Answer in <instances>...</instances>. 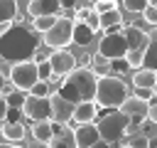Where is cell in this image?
<instances>
[{"label": "cell", "mask_w": 157, "mask_h": 148, "mask_svg": "<svg viewBox=\"0 0 157 148\" xmlns=\"http://www.w3.org/2000/svg\"><path fill=\"white\" fill-rule=\"evenodd\" d=\"M39 44L42 39L32 27L12 22V27L0 37V59L10 62V67L20 62H29L39 52Z\"/></svg>", "instance_id": "obj_1"}, {"label": "cell", "mask_w": 157, "mask_h": 148, "mask_svg": "<svg viewBox=\"0 0 157 148\" xmlns=\"http://www.w3.org/2000/svg\"><path fill=\"white\" fill-rule=\"evenodd\" d=\"M96 89H98V76L93 74V69L76 67L64 79V86L59 89V94L76 106V104H83V101H93L96 99Z\"/></svg>", "instance_id": "obj_2"}, {"label": "cell", "mask_w": 157, "mask_h": 148, "mask_svg": "<svg viewBox=\"0 0 157 148\" xmlns=\"http://www.w3.org/2000/svg\"><path fill=\"white\" fill-rule=\"evenodd\" d=\"M128 99V86L120 76L115 74H108L103 79H98V89H96V104L103 106V109H120V104Z\"/></svg>", "instance_id": "obj_3"}, {"label": "cell", "mask_w": 157, "mask_h": 148, "mask_svg": "<svg viewBox=\"0 0 157 148\" xmlns=\"http://www.w3.org/2000/svg\"><path fill=\"white\" fill-rule=\"evenodd\" d=\"M130 126H132L130 118H128L125 113H120L118 109H115V111H108V113H103V116H98V123H96L101 141H105V143H110V146H118V143L128 136Z\"/></svg>", "instance_id": "obj_4"}, {"label": "cell", "mask_w": 157, "mask_h": 148, "mask_svg": "<svg viewBox=\"0 0 157 148\" xmlns=\"http://www.w3.org/2000/svg\"><path fill=\"white\" fill-rule=\"evenodd\" d=\"M37 81H39V69H37V62H34V59L20 62V64H12V67H10V84H12L17 91L29 94Z\"/></svg>", "instance_id": "obj_5"}, {"label": "cell", "mask_w": 157, "mask_h": 148, "mask_svg": "<svg viewBox=\"0 0 157 148\" xmlns=\"http://www.w3.org/2000/svg\"><path fill=\"white\" fill-rule=\"evenodd\" d=\"M74 27H76L74 20H69V17H59L56 25L44 35L42 42H44L52 52H56V49H66V47L74 42Z\"/></svg>", "instance_id": "obj_6"}, {"label": "cell", "mask_w": 157, "mask_h": 148, "mask_svg": "<svg viewBox=\"0 0 157 148\" xmlns=\"http://www.w3.org/2000/svg\"><path fill=\"white\" fill-rule=\"evenodd\" d=\"M98 54H103L108 62H115V59H125L128 54V42L123 37V32L118 35H103L98 39Z\"/></svg>", "instance_id": "obj_7"}, {"label": "cell", "mask_w": 157, "mask_h": 148, "mask_svg": "<svg viewBox=\"0 0 157 148\" xmlns=\"http://www.w3.org/2000/svg\"><path fill=\"white\" fill-rule=\"evenodd\" d=\"M22 116L29 118L32 123H39V121H52V104L49 99H34L27 94L25 99V106H22Z\"/></svg>", "instance_id": "obj_8"}, {"label": "cell", "mask_w": 157, "mask_h": 148, "mask_svg": "<svg viewBox=\"0 0 157 148\" xmlns=\"http://www.w3.org/2000/svg\"><path fill=\"white\" fill-rule=\"evenodd\" d=\"M49 104H52V121L54 123H59V126H66L69 121H71V116H74V104L71 101H66L59 91H54V94H49Z\"/></svg>", "instance_id": "obj_9"}, {"label": "cell", "mask_w": 157, "mask_h": 148, "mask_svg": "<svg viewBox=\"0 0 157 148\" xmlns=\"http://www.w3.org/2000/svg\"><path fill=\"white\" fill-rule=\"evenodd\" d=\"M147 109H150V104L147 101H142V99H137V96H128L123 104H120V113H125L128 118H130V123L132 126H137V123H142V121H147ZM130 126V128H132Z\"/></svg>", "instance_id": "obj_10"}, {"label": "cell", "mask_w": 157, "mask_h": 148, "mask_svg": "<svg viewBox=\"0 0 157 148\" xmlns=\"http://www.w3.org/2000/svg\"><path fill=\"white\" fill-rule=\"evenodd\" d=\"M47 59H49L52 72L59 74V76H69V74L76 69V54H71L69 49H56V52H52Z\"/></svg>", "instance_id": "obj_11"}, {"label": "cell", "mask_w": 157, "mask_h": 148, "mask_svg": "<svg viewBox=\"0 0 157 148\" xmlns=\"http://www.w3.org/2000/svg\"><path fill=\"white\" fill-rule=\"evenodd\" d=\"M27 15L32 20H37V17H61V2L59 0H29Z\"/></svg>", "instance_id": "obj_12"}, {"label": "cell", "mask_w": 157, "mask_h": 148, "mask_svg": "<svg viewBox=\"0 0 157 148\" xmlns=\"http://www.w3.org/2000/svg\"><path fill=\"white\" fill-rule=\"evenodd\" d=\"M123 37H125V42H128V52H145L147 39H150V35H147L145 30L135 27V25L123 27Z\"/></svg>", "instance_id": "obj_13"}, {"label": "cell", "mask_w": 157, "mask_h": 148, "mask_svg": "<svg viewBox=\"0 0 157 148\" xmlns=\"http://www.w3.org/2000/svg\"><path fill=\"white\" fill-rule=\"evenodd\" d=\"M93 121H98V104L96 101L76 104L74 116H71V123L74 126H86V123H93Z\"/></svg>", "instance_id": "obj_14"}, {"label": "cell", "mask_w": 157, "mask_h": 148, "mask_svg": "<svg viewBox=\"0 0 157 148\" xmlns=\"http://www.w3.org/2000/svg\"><path fill=\"white\" fill-rule=\"evenodd\" d=\"M47 146L49 148H78L76 138H74V128L59 126V123H54V136H52V141Z\"/></svg>", "instance_id": "obj_15"}, {"label": "cell", "mask_w": 157, "mask_h": 148, "mask_svg": "<svg viewBox=\"0 0 157 148\" xmlns=\"http://www.w3.org/2000/svg\"><path fill=\"white\" fill-rule=\"evenodd\" d=\"M74 138H76V146H78V148H91V146H96V143L101 141L96 123L76 126V128H74Z\"/></svg>", "instance_id": "obj_16"}, {"label": "cell", "mask_w": 157, "mask_h": 148, "mask_svg": "<svg viewBox=\"0 0 157 148\" xmlns=\"http://www.w3.org/2000/svg\"><path fill=\"white\" fill-rule=\"evenodd\" d=\"M142 69L157 72V27L150 32L147 47H145V57H142Z\"/></svg>", "instance_id": "obj_17"}, {"label": "cell", "mask_w": 157, "mask_h": 148, "mask_svg": "<svg viewBox=\"0 0 157 148\" xmlns=\"http://www.w3.org/2000/svg\"><path fill=\"white\" fill-rule=\"evenodd\" d=\"M0 133H2V138H5L7 143L17 146V143L25 138V126H22L20 121H5L2 128H0Z\"/></svg>", "instance_id": "obj_18"}, {"label": "cell", "mask_w": 157, "mask_h": 148, "mask_svg": "<svg viewBox=\"0 0 157 148\" xmlns=\"http://www.w3.org/2000/svg\"><path fill=\"white\" fill-rule=\"evenodd\" d=\"M132 86H135V89H157V72L137 69V72L132 74Z\"/></svg>", "instance_id": "obj_19"}, {"label": "cell", "mask_w": 157, "mask_h": 148, "mask_svg": "<svg viewBox=\"0 0 157 148\" xmlns=\"http://www.w3.org/2000/svg\"><path fill=\"white\" fill-rule=\"evenodd\" d=\"M54 136V121H39V123H32V138L37 143H49Z\"/></svg>", "instance_id": "obj_20"}, {"label": "cell", "mask_w": 157, "mask_h": 148, "mask_svg": "<svg viewBox=\"0 0 157 148\" xmlns=\"http://www.w3.org/2000/svg\"><path fill=\"white\" fill-rule=\"evenodd\" d=\"M17 2L15 0H0V25H7V22H15L17 20Z\"/></svg>", "instance_id": "obj_21"}, {"label": "cell", "mask_w": 157, "mask_h": 148, "mask_svg": "<svg viewBox=\"0 0 157 148\" xmlns=\"http://www.w3.org/2000/svg\"><path fill=\"white\" fill-rule=\"evenodd\" d=\"M93 37H96V32H93V30H88L83 22H76V27H74V42H76V44L86 47V44H91V42H93Z\"/></svg>", "instance_id": "obj_22"}, {"label": "cell", "mask_w": 157, "mask_h": 148, "mask_svg": "<svg viewBox=\"0 0 157 148\" xmlns=\"http://www.w3.org/2000/svg\"><path fill=\"white\" fill-rule=\"evenodd\" d=\"M56 20H59V17H37V20H32V30H34L37 35H47V32L56 25Z\"/></svg>", "instance_id": "obj_23"}, {"label": "cell", "mask_w": 157, "mask_h": 148, "mask_svg": "<svg viewBox=\"0 0 157 148\" xmlns=\"http://www.w3.org/2000/svg\"><path fill=\"white\" fill-rule=\"evenodd\" d=\"M25 99H27V94L25 91H12L10 96H7V106L12 109V111H22V106H25Z\"/></svg>", "instance_id": "obj_24"}, {"label": "cell", "mask_w": 157, "mask_h": 148, "mask_svg": "<svg viewBox=\"0 0 157 148\" xmlns=\"http://www.w3.org/2000/svg\"><path fill=\"white\" fill-rule=\"evenodd\" d=\"M91 10H93L96 15H105V12H110V10H118V2H115V0H98V2L91 5Z\"/></svg>", "instance_id": "obj_25"}, {"label": "cell", "mask_w": 157, "mask_h": 148, "mask_svg": "<svg viewBox=\"0 0 157 148\" xmlns=\"http://www.w3.org/2000/svg\"><path fill=\"white\" fill-rule=\"evenodd\" d=\"M29 96H34V99H49V84H47V81H37V84L32 86Z\"/></svg>", "instance_id": "obj_26"}, {"label": "cell", "mask_w": 157, "mask_h": 148, "mask_svg": "<svg viewBox=\"0 0 157 148\" xmlns=\"http://www.w3.org/2000/svg\"><path fill=\"white\" fill-rule=\"evenodd\" d=\"M123 5H125V10H130V12H140V15H142V12L147 10L150 2H147V0H125Z\"/></svg>", "instance_id": "obj_27"}, {"label": "cell", "mask_w": 157, "mask_h": 148, "mask_svg": "<svg viewBox=\"0 0 157 148\" xmlns=\"http://www.w3.org/2000/svg\"><path fill=\"white\" fill-rule=\"evenodd\" d=\"M128 146H130V148H150V136H145V133H135V136L130 138Z\"/></svg>", "instance_id": "obj_28"}, {"label": "cell", "mask_w": 157, "mask_h": 148, "mask_svg": "<svg viewBox=\"0 0 157 148\" xmlns=\"http://www.w3.org/2000/svg\"><path fill=\"white\" fill-rule=\"evenodd\" d=\"M37 69H39V81H49V79H52V74H54V72H52V67H49V59H47V62H39V64H37Z\"/></svg>", "instance_id": "obj_29"}, {"label": "cell", "mask_w": 157, "mask_h": 148, "mask_svg": "<svg viewBox=\"0 0 157 148\" xmlns=\"http://www.w3.org/2000/svg\"><path fill=\"white\" fill-rule=\"evenodd\" d=\"M142 20H145L147 25L157 27V7H155V5H147V10L142 12Z\"/></svg>", "instance_id": "obj_30"}, {"label": "cell", "mask_w": 157, "mask_h": 148, "mask_svg": "<svg viewBox=\"0 0 157 148\" xmlns=\"http://www.w3.org/2000/svg\"><path fill=\"white\" fill-rule=\"evenodd\" d=\"M110 69H113V74H115V76H120V74H123L125 69H130V67H128V62H125V59H115V62H110Z\"/></svg>", "instance_id": "obj_31"}, {"label": "cell", "mask_w": 157, "mask_h": 148, "mask_svg": "<svg viewBox=\"0 0 157 148\" xmlns=\"http://www.w3.org/2000/svg\"><path fill=\"white\" fill-rule=\"evenodd\" d=\"M147 121L157 123V94H155V99L150 101V109H147Z\"/></svg>", "instance_id": "obj_32"}, {"label": "cell", "mask_w": 157, "mask_h": 148, "mask_svg": "<svg viewBox=\"0 0 157 148\" xmlns=\"http://www.w3.org/2000/svg\"><path fill=\"white\" fill-rule=\"evenodd\" d=\"M7 113H10L7 99H2V96H0V121H5V118H7Z\"/></svg>", "instance_id": "obj_33"}, {"label": "cell", "mask_w": 157, "mask_h": 148, "mask_svg": "<svg viewBox=\"0 0 157 148\" xmlns=\"http://www.w3.org/2000/svg\"><path fill=\"white\" fill-rule=\"evenodd\" d=\"M12 91H15V86H12L10 81H5V86H2V91H0V96H2V99H7V96H10Z\"/></svg>", "instance_id": "obj_34"}, {"label": "cell", "mask_w": 157, "mask_h": 148, "mask_svg": "<svg viewBox=\"0 0 157 148\" xmlns=\"http://www.w3.org/2000/svg\"><path fill=\"white\" fill-rule=\"evenodd\" d=\"M91 148H118V146H110V143H105V141H98V143L91 146Z\"/></svg>", "instance_id": "obj_35"}, {"label": "cell", "mask_w": 157, "mask_h": 148, "mask_svg": "<svg viewBox=\"0 0 157 148\" xmlns=\"http://www.w3.org/2000/svg\"><path fill=\"white\" fill-rule=\"evenodd\" d=\"M10 27H12V22H7V25H0V37H2V35H5Z\"/></svg>", "instance_id": "obj_36"}, {"label": "cell", "mask_w": 157, "mask_h": 148, "mask_svg": "<svg viewBox=\"0 0 157 148\" xmlns=\"http://www.w3.org/2000/svg\"><path fill=\"white\" fill-rule=\"evenodd\" d=\"M29 148H49V146H47V143H37V141H34V143H32Z\"/></svg>", "instance_id": "obj_37"}, {"label": "cell", "mask_w": 157, "mask_h": 148, "mask_svg": "<svg viewBox=\"0 0 157 148\" xmlns=\"http://www.w3.org/2000/svg\"><path fill=\"white\" fill-rule=\"evenodd\" d=\"M5 81H7V79H5V74L0 72V91H2V86H5Z\"/></svg>", "instance_id": "obj_38"}, {"label": "cell", "mask_w": 157, "mask_h": 148, "mask_svg": "<svg viewBox=\"0 0 157 148\" xmlns=\"http://www.w3.org/2000/svg\"><path fill=\"white\" fill-rule=\"evenodd\" d=\"M0 148H20V146H12V143H0Z\"/></svg>", "instance_id": "obj_39"}, {"label": "cell", "mask_w": 157, "mask_h": 148, "mask_svg": "<svg viewBox=\"0 0 157 148\" xmlns=\"http://www.w3.org/2000/svg\"><path fill=\"white\" fill-rule=\"evenodd\" d=\"M150 148H157V138H150Z\"/></svg>", "instance_id": "obj_40"}, {"label": "cell", "mask_w": 157, "mask_h": 148, "mask_svg": "<svg viewBox=\"0 0 157 148\" xmlns=\"http://www.w3.org/2000/svg\"><path fill=\"white\" fill-rule=\"evenodd\" d=\"M123 148H130V146H123Z\"/></svg>", "instance_id": "obj_41"}, {"label": "cell", "mask_w": 157, "mask_h": 148, "mask_svg": "<svg viewBox=\"0 0 157 148\" xmlns=\"http://www.w3.org/2000/svg\"><path fill=\"white\" fill-rule=\"evenodd\" d=\"M155 91H157V89H155Z\"/></svg>", "instance_id": "obj_42"}]
</instances>
